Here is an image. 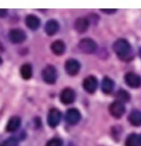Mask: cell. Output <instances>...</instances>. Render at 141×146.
Returning a JSON list of instances; mask_svg holds the SVG:
<instances>
[{"mask_svg": "<svg viewBox=\"0 0 141 146\" xmlns=\"http://www.w3.org/2000/svg\"><path fill=\"white\" fill-rule=\"evenodd\" d=\"M113 49L119 58L122 60L130 59L131 54V46L125 39H118L113 45Z\"/></svg>", "mask_w": 141, "mask_h": 146, "instance_id": "obj_1", "label": "cell"}, {"mask_svg": "<svg viewBox=\"0 0 141 146\" xmlns=\"http://www.w3.org/2000/svg\"><path fill=\"white\" fill-rule=\"evenodd\" d=\"M78 46L81 52L86 54H91L95 52L97 45L91 38H83L80 41Z\"/></svg>", "mask_w": 141, "mask_h": 146, "instance_id": "obj_2", "label": "cell"}, {"mask_svg": "<svg viewBox=\"0 0 141 146\" xmlns=\"http://www.w3.org/2000/svg\"><path fill=\"white\" fill-rule=\"evenodd\" d=\"M43 81L47 84H54L56 81V70L53 66H47L42 72Z\"/></svg>", "mask_w": 141, "mask_h": 146, "instance_id": "obj_3", "label": "cell"}, {"mask_svg": "<svg viewBox=\"0 0 141 146\" xmlns=\"http://www.w3.org/2000/svg\"><path fill=\"white\" fill-rule=\"evenodd\" d=\"M9 38L10 42H12L13 43L19 44V43L23 42L26 40L27 35L23 30L19 29V28H14L9 31Z\"/></svg>", "mask_w": 141, "mask_h": 146, "instance_id": "obj_4", "label": "cell"}, {"mask_svg": "<svg viewBox=\"0 0 141 146\" xmlns=\"http://www.w3.org/2000/svg\"><path fill=\"white\" fill-rule=\"evenodd\" d=\"M109 111L113 117L119 119L124 115V114L125 112V107H124V103L116 100V101L113 102L112 104H111V106L109 107Z\"/></svg>", "mask_w": 141, "mask_h": 146, "instance_id": "obj_5", "label": "cell"}, {"mask_svg": "<svg viewBox=\"0 0 141 146\" xmlns=\"http://www.w3.org/2000/svg\"><path fill=\"white\" fill-rule=\"evenodd\" d=\"M61 118H62V114L59 110L56 108L50 110L47 116V123L49 126L52 128L56 127L61 121Z\"/></svg>", "mask_w": 141, "mask_h": 146, "instance_id": "obj_6", "label": "cell"}, {"mask_svg": "<svg viewBox=\"0 0 141 146\" xmlns=\"http://www.w3.org/2000/svg\"><path fill=\"white\" fill-rule=\"evenodd\" d=\"M124 82L131 88H139L141 86V76L133 72H129L124 76Z\"/></svg>", "mask_w": 141, "mask_h": 146, "instance_id": "obj_7", "label": "cell"}, {"mask_svg": "<svg viewBox=\"0 0 141 146\" xmlns=\"http://www.w3.org/2000/svg\"><path fill=\"white\" fill-rule=\"evenodd\" d=\"M97 87H98V81L96 77L93 76H90L86 77L83 82V88L85 89V91L90 94L94 93L96 91Z\"/></svg>", "mask_w": 141, "mask_h": 146, "instance_id": "obj_8", "label": "cell"}, {"mask_svg": "<svg viewBox=\"0 0 141 146\" xmlns=\"http://www.w3.org/2000/svg\"><path fill=\"white\" fill-rule=\"evenodd\" d=\"M81 69V64L75 59H69L65 63V70L70 76H75Z\"/></svg>", "mask_w": 141, "mask_h": 146, "instance_id": "obj_9", "label": "cell"}, {"mask_svg": "<svg viewBox=\"0 0 141 146\" xmlns=\"http://www.w3.org/2000/svg\"><path fill=\"white\" fill-rule=\"evenodd\" d=\"M75 97V95L74 91L71 88H66L62 91L61 96H60V100L63 104L69 105L74 102Z\"/></svg>", "mask_w": 141, "mask_h": 146, "instance_id": "obj_10", "label": "cell"}, {"mask_svg": "<svg viewBox=\"0 0 141 146\" xmlns=\"http://www.w3.org/2000/svg\"><path fill=\"white\" fill-rule=\"evenodd\" d=\"M66 121L70 125H75L81 119V114L76 109H70L66 113Z\"/></svg>", "mask_w": 141, "mask_h": 146, "instance_id": "obj_11", "label": "cell"}, {"mask_svg": "<svg viewBox=\"0 0 141 146\" xmlns=\"http://www.w3.org/2000/svg\"><path fill=\"white\" fill-rule=\"evenodd\" d=\"M21 124H22V120L20 117L12 116L8 121V124L6 125V130L8 132H14L19 129V127L21 126Z\"/></svg>", "mask_w": 141, "mask_h": 146, "instance_id": "obj_12", "label": "cell"}, {"mask_svg": "<svg viewBox=\"0 0 141 146\" xmlns=\"http://www.w3.org/2000/svg\"><path fill=\"white\" fill-rule=\"evenodd\" d=\"M59 30V23L54 19L47 21L45 25V32L48 36L55 35Z\"/></svg>", "mask_w": 141, "mask_h": 146, "instance_id": "obj_13", "label": "cell"}, {"mask_svg": "<svg viewBox=\"0 0 141 146\" xmlns=\"http://www.w3.org/2000/svg\"><path fill=\"white\" fill-rule=\"evenodd\" d=\"M25 23L29 29L37 30L40 26V19L33 14H29L25 18Z\"/></svg>", "mask_w": 141, "mask_h": 146, "instance_id": "obj_14", "label": "cell"}, {"mask_svg": "<svg viewBox=\"0 0 141 146\" xmlns=\"http://www.w3.org/2000/svg\"><path fill=\"white\" fill-rule=\"evenodd\" d=\"M75 29L80 33H83L87 31L89 27V21L85 18H77L74 24Z\"/></svg>", "mask_w": 141, "mask_h": 146, "instance_id": "obj_15", "label": "cell"}, {"mask_svg": "<svg viewBox=\"0 0 141 146\" xmlns=\"http://www.w3.org/2000/svg\"><path fill=\"white\" fill-rule=\"evenodd\" d=\"M51 49L55 55L61 56L64 53V52L66 50V46L62 41L57 40V41H55L54 42H52V44L51 45Z\"/></svg>", "mask_w": 141, "mask_h": 146, "instance_id": "obj_16", "label": "cell"}, {"mask_svg": "<svg viewBox=\"0 0 141 146\" xmlns=\"http://www.w3.org/2000/svg\"><path fill=\"white\" fill-rule=\"evenodd\" d=\"M129 121L134 126H141V111L137 110H133L129 116Z\"/></svg>", "mask_w": 141, "mask_h": 146, "instance_id": "obj_17", "label": "cell"}, {"mask_svg": "<svg viewBox=\"0 0 141 146\" xmlns=\"http://www.w3.org/2000/svg\"><path fill=\"white\" fill-rule=\"evenodd\" d=\"M20 74L21 76L24 80H29L32 76V67L30 64H23L20 68Z\"/></svg>", "mask_w": 141, "mask_h": 146, "instance_id": "obj_18", "label": "cell"}, {"mask_svg": "<svg viewBox=\"0 0 141 146\" xmlns=\"http://www.w3.org/2000/svg\"><path fill=\"white\" fill-rule=\"evenodd\" d=\"M115 83L109 77H105L101 83V89L105 94H110L114 89Z\"/></svg>", "mask_w": 141, "mask_h": 146, "instance_id": "obj_19", "label": "cell"}, {"mask_svg": "<svg viewBox=\"0 0 141 146\" xmlns=\"http://www.w3.org/2000/svg\"><path fill=\"white\" fill-rule=\"evenodd\" d=\"M116 99H117V101H120L121 103L129 102L130 100V95L129 94L128 91H124V90H120L116 93Z\"/></svg>", "mask_w": 141, "mask_h": 146, "instance_id": "obj_20", "label": "cell"}, {"mask_svg": "<svg viewBox=\"0 0 141 146\" xmlns=\"http://www.w3.org/2000/svg\"><path fill=\"white\" fill-rule=\"evenodd\" d=\"M125 146H140V135L136 134L130 135L126 139Z\"/></svg>", "mask_w": 141, "mask_h": 146, "instance_id": "obj_21", "label": "cell"}, {"mask_svg": "<svg viewBox=\"0 0 141 146\" xmlns=\"http://www.w3.org/2000/svg\"><path fill=\"white\" fill-rule=\"evenodd\" d=\"M1 146H19V140L15 137H9L3 141Z\"/></svg>", "mask_w": 141, "mask_h": 146, "instance_id": "obj_22", "label": "cell"}, {"mask_svg": "<svg viewBox=\"0 0 141 146\" xmlns=\"http://www.w3.org/2000/svg\"><path fill=\"white\" fill-rule=\"evenodd\" d=\"M46 146H62V141L59 138H53L47 142Z\"/></svg>", "mask_w": 141, "mask_h": 146, "instance_id": "obj_23", "label": "cell"}, {"mask_svg": "<svg viewBox=\"0 0 141 146\" xmlns=\"http://www.w3.org/2000/svg\"><path fill=\"white\" fill-rule=\"evenodd\" d=\"M7 15H8V10L7 9H0V18H5V17H7Z\"/></svg>", "mask_w": 141, "mask_h": 146, "instance_id": "obj_24", "label": "cell"}, {"mask_svg": "<svg viewBox=\"0 0 141 146\" xmlns=\"http://www.w3.org/2000/svg\"><path fill=\"white\" fill-rule=\"evenodd\" d=\"M101 11H102V12H104L105 13H107V14H112V13H115L117 10H116V9H101Z\"/></svg>", "mask_w": 141, "mask_h": 146, "instance_id": "obj_25", "label": "cell"}, {"mask_svg": "<svg viewBox=\"0 0 141 146\" xmlns=\"http://www.w3.org/2000/svg\"><path fill=\"white\" fill-rule=\"evenodd\" d=\"M4 51V47H3V45L0 42V52H3Z\"/></svg>", "mask_w": 141, "mask_h": 146, "instance_id": "obj_26", "label": "cell"}, {"mask_svg": "<svg viewBox=\"0 0 141 146\" xmlns=\"http://www.w3.org/2000/svg\"><path fill=\"white\" fill-rule=\"evenodd\" d=\"M2 63H3V59H2V57L0 56V65H2Z\"/></svg>", "mask_w": 141, "mask_h": 146, "instance_id": "obj_27", "label": "cell"}, {"mask_svg": "<svg viewBox=\"0 0 141 146\" xmlns=\"http://www.w3.org/2000/svg\"><path fill=\"white\" fill-rule=\"evenodd\" d=\"M140 146H141V135H140Z\"/></svg>", "mask_w": 141, "mask_h": 146, "instance_id": "obj_28", "label": "cell"}, {"mask_svg": "<svg viewBox=\"0 0 141 146\" xmlns=\"http://www.w3.org/2000/svg\"><path fill=\"white\" fill-rule=\"evenodd\" d=\"M140 57H141V48L140 49Z\"/></svg>", "mask_w": 141, "mask_h": 146, "instance_id": "obj_29", "label": "cell"}, {"mask_svg": "<svg viewBox=\"0 0 141 146\" xmlns=\"http://www.w3.org/2000/svg\"><path fill=\"white\" fill-rule=\"evenodd\" d=\"M69 146H74V145H69Z\"/></svg>", "mask_w": 141, "mask_h": 146, "instance_id": "obj_30", "label": "cell"}]
</instances>
